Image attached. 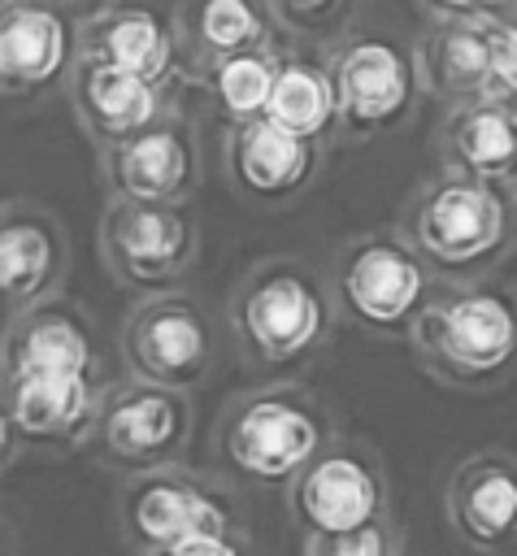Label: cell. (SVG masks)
Here are the masks:
<instances>
[{
    "instance_id": "obj_6",
    "label": "cell",
    "mask_w": 517,
    "mask_h": 556,
    "mask_svg": "<svg viewBox=\"0 0 517 556\" xmlns=\"http://www.w3.org/2000/svg\"><path fill=\"white\" fill-rule=\"evenodd\" d=\"M326 70L339 104V139L369 143L395 135L426 91L417 43L391 30H352L326 48Z\"/></svg>"
},
{
    "instance_id": "obj_2",
    "label": "cell",
    "mask_w": 517,
    "mask_h": 556,
    "mask_svg": "<svg viewBox=\"0 0 517 556\" xmlns=\"http://www.w3.org/2000/svg\"><path fill=\"white\" fill-rule=\"evenodd\" d=\"M395 226L413 239L439 282H474L508 261L517 243V195L439 169L404 200Z\"/></svg>"
},
{
    "instance_id": "obj_14",
    "label": "cell",
    "mask_w": 517,
    "mask_h": 556,
    "mask_svg": "<svg viewBox=\"0 0 517 556\" xmlns=\"http://www.w3.org/2000/svg\"><path fill=\"white\" fill-rule=\"evenodd\" d=\"M321 156H326V143L282 130L269 117H256L226 130L222 178L239 200L256 208H282L317 182Z\"/></svg>"
},
{
    "instance_id": "obj_11",
    "label": "cell",
    "mask_w": 517,
    "mask_h": 556,
    "mask_svg": "<svg viewBox=\"0 0 517 556\" xmlns=\"http://www.w3.org/2000/svg\"><path fill=\"white\" fill-rule=\"evenodd\" d=\"M104 378L83 374H0L4 408V465L22 452L61 456L96 439Z\"/></svg>"
},
{
    "instance_id": "obj_16",
    "label": "cell",
    "mask_w": 517,
    "mask_h": 556,
    "mask_svg": "<svg viewBox=\"0 0 517 556\" xmlns=\"http://www.w3.org/2000/svg\"><path fill=\"white\" fill-rule=\"evenodd\" d=\"M70 265V235L48 204L17 195L0 208V291L9 317L61 295Z\"/></svg>"
},
{
    "instance_id": "obj_1",
    "label": "cell",
    "mask_w": 517,
    "mask_h": 556,
    "mask_svg": "<svg viewBox=\"0 0 517 556\" xmlns=\"http://www.w3.org/2000/svg\"><path fill=\"white\" fill-rule=\"evenodd\" d=\"M335 313L330 274L304 256H261L226 300L230 339L243 365L261 374H282L317 356L330 339Z\"/></svg>"
},
{
    "instance_id": "obj_5",
    "label": "cell",
    "mask_w": 517,
    "mask_h": 556,
    "mask_svg": "<svg viewBox=\"0 0 517 556\" xmlns=\"http://www.w3.org/2000/svg\"><path fill=\"white\" fill-rule=\"evenodd\" d=\"M330 291L339 313L378 339H408L417 313L439 291L434 269L400 226L343 239L330 256Z\"/></svg>"
},
{
    "instance_id": "obj_7",
    "label": "cell",
    "mask_w": 517,
    "mask_h": 556,
    "mask_svg": "<svg viewBox=\"0 0 517 556\" xmlns=\"http://www.w3.org/2000/svg\"><path fill=\"white\" fill-rule=\"evenodd\" d=\"M117 521L135 556H161L191 534H243L239 495L191 465H161L126 473L117 491Z\"/></svg>"
},
{
    "instance_id": "obj_31",
    "label": "cell",
    "mask_w": 517,
    "mask_h": 556,
    "mask_svg": "<svg viewBox=\"0 0 517 556\" xmlns=\"http://www.w3.org/2000/svg\"><path fill=\"white\" fill-rule=\"evenodd\" d=\"M56 4H61V0H56Z\"/></svg>"
},
{
    "instance_id": "obj_17",
    "label": "cell",
    "mask_w": 517,
    "mask_h": 556,
    "mask_svg": "<svg viewBox=\"0 0 517 556\" xmlns=\"http://www.w3.org/2000/svg\"><path fill=\"white\" fill-rule=\"evenodd\" d=\"M78 56L130 70L148 83L178 87L182 78V56H178V30H174V9H156L148 0H113L91 9L78 22Z\"/></svg>"
},
{
    "instance_id": "obj_19",
    "label": "cell",
    "mask_w": 517,
    "mask_h": 556,
    "mask_svg": "<svg viewBox=\"0 0 517 556\" xmlns=\"http://www.w3.org/2000/svg\"><path fill=\"white\" fill-rule=\"evenodd\" d=\"M0 374H83L104 378V356L96 326L83 304L70 295H52L9 317Z\"/></svg>"
},
{
    "instance_id": "obj_10",
    "label": "cell",
    "mask_w": 517,
    "mask_h": 556,
    "mask_svg": "<svg viewBox=\"0 0 517 556\" xmlns=\"http://www.w3.org/2000/svg\"><path fill=\"white\" fill-rule=\"evenodd\" d=\"M191 430H196L191 391L126 374L104 387L100 426L91 443L100 460H109L113 469L139 473V469L178 465L191 447Z\"/></svg>"
},
{
    "instance_id": "obj_15",
    "label": "cell",
    "mask_w": 517,
    "mask_h": 556,
    "mask_svg": "<svg viewBox=\"0 0 517 556\" xmlns=\"http://www.w3.org/2000/svg\"><path fill=\"white\" fill-rule=\"evenodd\" d=\"M443 513L452 534L478 556H517V456L487 447L443 482Z\"/></svg>"
},
{
    "instance_id": "obj_25",
    "label": "cell",
    "mask_w": 517,
    "mask_h": 556,
    "mask_svg": "<svg viewBox=\"0 0 517 556\" xmlns=\"http://www.w3.org/2000/svg\"><path fill=\"white\" fill-rule=\"evenodd\" d=\"M278 65H282V48H256V52H239V56L213 61L191 83L204 91V104L226 126H243V122L265 117L269 96H274Z\"/></svg>"
},
{
    "instance_id": "obj_8",
    "label": "cell",
    "mask_w": 517,
    "mask_h": 556,
    "mask_svg": "<svg viewBox=\"0 0 517 556\" xmlns=\"http://www.w3.org/2000/svg\"><path fill=\"white\" fill-rule=\"evenodd\" d=\"M96 243L117 287L135 295H156L182 287L187 269L200 256V226L187 204L104 200Z\"/></svg>"
},
{
    "instance_id": "obj_20",
    "label": "cell",
    "mask_w": 517,
    "mask_h": 556,
    "mask_svg": "<svg viewBox=\"0 0 517 556\" xmlns=\"http://www.w3.org/2000/svg\"><path fill=\"white\" fill-rule=\"evenodd\" d=\"M65 96H70V113L78 117V126L91 135L96 148L130 139L148 126H156L161 117L178 113V87H161L148 83L130 70L78 56L70 78H65Z\"/></svg>"
},
{
    "instance_id": "obj_9",
    "label": "cell",
    "mask_w": 517,
    "mask_h": 556,
    "mask_svg": "<svg viewBox=\"0 0 517 556\" xmlns=\"http://www.w3.org/2000/svg\"><path fill=\"white\" fill-rule=\"evenodd\" d=\"M117 348H122L126 374L161 387H178V391L200 387L217 365L213 321L204 304L182 287L139 295L122 321Z\"/></svg>"
},
{
    "instance_id": "obj_29",
    "label": "cell",
    "mask_w": 517,
    "mask_h": 556,
    "mask_svg": "<svg viewBox=\"0 0 517 556\" xmlns=\"http://www.w3.org/2000/svg\"><path fill=\"white\" fill-rule=\"evenodd\" d=\"M430 17H517V0H417Z\"/></svg>"
},
{
    "instance_id": "obj_30",
    "label": "cell",
    "mask_w": 517,
    "mask_h": 556,
    "mask_svg": "<svg viewBox=\"0 0 517 556\" xmlns=\"http://www.w3.org/2000/svg\"><path fill=\"white\" fill-rule=\"evenodd\" d=\"M161 556H252L243 534H191L174 547H165Z\"/></svg>"
},
{
    "instance_id": "obj_27",
    "label": "cell",
    "mask_w": 517,
    "mask_h": 556,
    "mask_svg": "<svg viewBox=\"0 0 517 556\" xmlns=\"http://www.w3.org/2000/svg\"><path fill=\"white\" fill-rule=\"evenodd\" d=\"M304 556H404V534L391 517H378L348 534L304 539Z\"/></svg>"
},
{
    "instance_id": "obj_12",
    "label": "cell",
    "mask_w": 517,
    "mask_h": 556,
    "mask_svg": "<svg viewBox=\"0 0 517 556\" xmlns=\"http://www.w3.org/2000/svg\"><path fill=\"white\" fill-rule=\"evenodd\" d=\"M287 508L304 539L317 534H348L378 517H391L387 508V469L382 460L352 439H330L287 486Z\"/></svg>"
},
{
    "instance_id": "obj_26",
    "label": "cell",
    "mask_w": 517,
    "mask_h": 556,
    "mask_svg": "<svg viewBox=\"0 0 517 556\" xmlns=\"http://www.w3.org/2000/svg\"><path fill=\"white\" fill-rule=\"evenodd\" d=\"M282 35L300 43H339L352 35V22L361 13V0H269Z\"/></svg>"
},
{
    "instance_id": "obj_23",
    "label": "cell",
    "mask_w": 517,
    "mask_h": 556,
    "mask_svg": "<svg viewBox=\"0 0 517 556\" xmlns=\"http://www.w3.org/2000/svg\"><path fill=\"white\" fill-rule=\"evenodd\" d=\"M417 70L426 96L443 104L487 100L491 91L487 17H430V26L417 35Z\"/></svg>"
},
{
    "instance_id": "obj_24",
    "label": "cell",
    "mask_w": 517,
    "mask_h": 556,
    "mask_svg": "<svg viewBox=\"0 0 517 556\" xmlns=\"http://www.w3.org/2000/svg\"><path fill=\"white\" fill-rule=\"evenodd\" d=\"M265 117L278 122L282 130H295L317 143L339 139V104H335V83H330L326 56L282 52Z\"/></svg>"
},
{
    "instance_id": "obj_18",
    "label": "cell",
    "mask_w": 517,
    "mask_h": 556,
    "mask_svg": "<svg viewBox=\"0 0 517 556\" xmlns=\"http://www.w3.org/2000/svg\"><path fill=\"white\" fill-rule=\"evenodd\" d=\"M78 61V22L56 0H9L0 4V91L9 100L43 96L65 87Z\"/></svg>"
},
{
    "instance_id": "obj_13",
    "label": "cell",
    "mask_w": 517,
    "mask_h": 556,
    "mask_svg": "<svg viewBox=\"0 0 517 556\" xmlns=\"http://www.w3.org/2000/svg\"><path fill=\"white\" fill-rule=\"evenodd\" d=\"M96 169H100L104 200L187 204L204 178L200 126L178 109L130 139L96 148Z\"/></svg>"
},
{
    "instance_id": "obj_3",
    "label": "cell",
    "mask_w": 517,
    "mask_h": 556,
    "mask_svg": "<svg viewBox=\"0 0 517 556\" xmlns=\"http://www.w3.org/2000/svg\"><path fill=\"white\" fill-rule=\"evenodd\" d=\"M408 343L417 365L447 387H500L517 369V287L495 278L439 282Z\"/></svg>"
},
{
    "instance_id": "obj_22",
    "label": "cell",
    "mask_w": 517,
    "mask_h": 556,
    "mask_svg": "<svg viewBox=\"0 0 517 556\" xmlns=\"http://www.w3.org/2000/svg\"><path fill=\"white\" fill-rule=\"evenodd\" d=\"M174 30L182 78H200L213 61L278 48V17L269 0H174Z\"/></svg>"
},
{
    "instance_id": "obj_28",
    "label": "cell",
    "mask_w": 517,
    "mask_h": 556,
    "mask_svg": "<svg viewBox=\"0 0 517 556\" xmlns=\"http://www.w3.org/2000/svg\"><path fill=\"white\" fill-rule=\"evenodd\" d=\"M487 43H491L487 100L517 104V17H487Z\"/></svg>"
},
{
    "instance_id": "obj_4",
    "label": "cell",
    "mask_w": 517,
    "mask_h": 556,
    "mask_svg": "<svg viewBox=\"0 0 517 556\" xmlns=\"http://www.w3.org/2000/svg\"><path fill=\"white\" fill-rule=\"evenodd\" d=\"M335 439L326 404L300 382H265L239 391L217 417L222 465L256 486H291V478Z\"/></svg>"
},
{
    "instance_id": "obj_21",
    "label": "cell",
    "mask_w": 517,
    "mask_h": 556,
    "mask_svg": "<svg viewBox=\"0 0 517 556\" xmlns=\"http://www.w3.org/2000/svg\"><path fill=\"white\" fill-rule=\"evenodd\" d=\"M439 165L517 195V104L465 100L447 104L434 126Z\"/></svg>"
}]
</instances>
